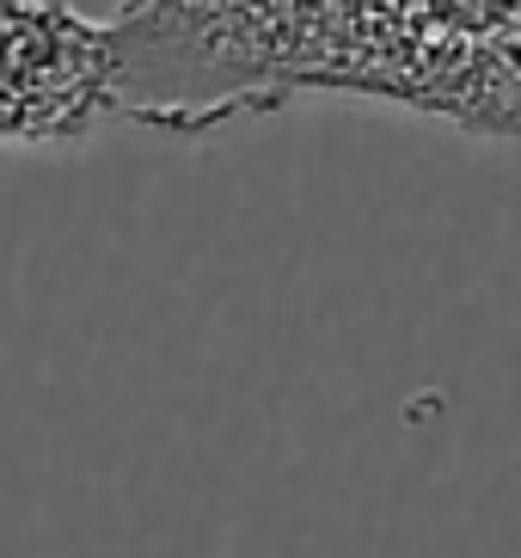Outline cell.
<instances>
[{"label":"cell","mask_w":521,"mask_h":558,"mask_svg":"<svg viewBox=\"0 0 521 558\" xmlns=\"http://www.w3.org/2000/svg\"><path fill=\"white\" fill-rule=\"evenodd\" d=\"M111 117V32L74 0H0V148H81Z\"/></svg>","instance_id":"2"},{"label":"cell","mask_w":521,"mask_h":558,"mask_svg":"<svg viewBox=\"0 0 521 558\" xmlns=\"http://www.w3.org/2000/svg\"><path fill=\"white\" fill-rule=\"evenodd\" d=\"M105 32L111 111L184 142L301 93L521 123V0H123Z\"/></svg>","instance_id":"1"}]
</instances>
